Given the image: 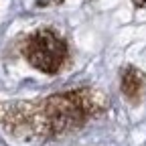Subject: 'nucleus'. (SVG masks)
I'll use <instances>...</instances> for the list:
<instances>
[{
	"label": "nucleus",
	"instance_id": "nucleus-1",
	"mask_svg": "<svg viewBox=\"0 0 146 146\" xmlns=\"http://www.w3.org/2000/svg\"><path fill=\"white\" fill-rule=\"evenodd\" d=\"M106 96L96 87H79L31 102H0V128L16 138H55L85 126L106 110Z\"/></svg>",
	"mask_w": 146,
	"mask_h": 146
},
{
	"label": "nucleus",
	"instance_id": "nucleus-2",
	"mask_svg": "<svg viewBox=\"0 0 146 146\" xmlns=\"http://www.w3.org/2000/svg\"><path fill=\"white\" fill-rule=\"evenodd\" d=\"M21 51L29 65L47 75L59 73L67 61V43L49 27H41L31 33Z\"/></svg>",
	"mask_w": 146,
	"mask_h": 146
},
{
	"label": "nucleus",
	"instance_id": "nucleus-3",
	"mask_svg": "<svg viewBox=\"0 0 146 146\" xmlns=\"http://www.w3.org/2000/svg\"><path fill=\"white\" fill-rule=\"evenodd\" d=\"M146 87V75L134 65H126L120 75V89L128 102L138 104Z\"/></svg>",
	"mask_w": 146,
	"mask_h": 146
},
{
	"label": "nucleus",
	"instance_id": "nucleus-4",
	"mask_svg": "<svg viewBox=\"0 0 146 146\" xmlns=\"http://www.w3.org/2000/svg\"><path fill=\"white\" fill-rule=\"evenodd\" d=\"M132 2H134L138 8H146V0H132Z\"/></svg>",
	"mask_w": 146,
	"mask_h": 146
},
{
	"label": "nucleus",
	"instance_id": "nucleus-5",
	"mask_svg": "<svg viewBox=\"0 0 146 146\" xmlns=\"http://www.w3.org/2000/svg\"><path fill=\"white\" fill-rule=\"evenodd\" d=\"M57 2H61V0H57Z\"/></svg>",
	"mask_w": 146,
	"mask_h": 146
}]
</instances>
